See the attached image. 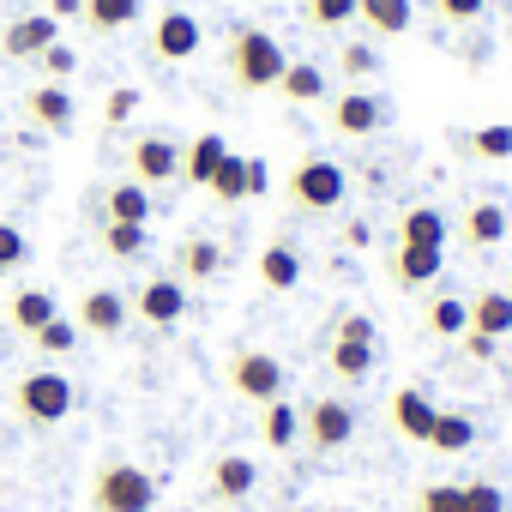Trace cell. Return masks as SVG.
Returning a JSON list of instances; mask_svg holds the SVG:
<instances>
[{
    "label": "cell",
    "mask_w": 512,
    "mask_h": 512,
    "mask_svg": "<svg viewBox=\"0 0 512 512\" xmlns=\"http://www.w3.org/2000/svg\"><path fill=\"white\" fill-rule=\"evenodd\" d=\"M223 61H229V79H235L247 97H253V91H278V79H284V67H290L284 43H278L272 31H260V25H235Z\"/></svg>",
    "instance_id": "6da1fadb"
},
{
    "label": "cell",
    "mask_w": 512,
    "mask_h": 512,
    "mask_svg": "<svg viewBox=\"0 0 512 512\" xmlns=\"http://www.w3.org/2000/svg\"><path fill=\"white\" fill-rule=\"evenodd\" d=\"M157 506V482L145 464L133 458H103L91 476V512H151Z\"/></svg>",
    "instance_id": "7a4b0ae2"
},
{
    "label": "cell",
    "mask_w": 512,
    "mask_h": 512,
    "mask_svg": "<svg viewBox=\"0 0 512 512\" xmlns=\"http://www.w3.org/2000/svg\"><path fill=\"white\" fill-rule=\"evenodd\" d=\"M344 169L332 163V157H320V151H308V157H296V169H290V181H284V193H290V205L296 211H308V217H326V211H338L344 205Z\"/></svg>",
    "instance_id": "3957f363"
},
{
    "label": "cell",
    "mask_w": 512,
    "mask_h": 512,
    "mask_svg": "<svg viewBox=\"0 0 512 512\" xmlns=\"http://www.w3.org/2000/svg\"><path fill=\"white\" fill-rule=\"evenodd\" d=\"M223 380H229V392L235 398H247V404H272V398H284V362L272 356V350H229V362H223Z\"/></svg>",
    "instance_id": "277c9868"
},
{
    "label": "cell",
    "mask_w": 512,
    "mask_h": 512,
    "mask_svg": "<svg viewBox=\"0 0 512 512\" xmlns=\"http://www.w3.org/2000/svg\"><path fill=\"white\" fill-rule=\"evenodd\" d=\"M13 410H19L25 422H37V428H55V422H67V410H73V380L55 374V368H37V374H25V380L13 386Z\"/></svg>",
    "instance_id": "5b68a950"
},
{
    "label": "cell",
    "mask_w": 512,
    "mask_h": 512,
    "mask_svg": "<svg viewBox=\"0 0 512 512\" xmlns=\"http://www.w3.org/2000/svg\"><path fill=\"white\" fill-rule=\"evenodd\" d=\"M127 169L139 187H169V181H181V145L163 133H139L127 145Z\"/></svg>",
    "instance_id": "8992f818"
},
{
    "label": "cell",
    "mask_w": 512,
    "mask_h": 512,
    "mask_svg": "<svg viewBox=\"0 0 512 512\" xmlns=\"http://www.w3.org/2000/svg\"><path fill=\"white\" fill-rule=\"evenodd\" d=\"M350 434H356V416H350L344 398H314L302 410V440L314 452H338V446H350Z\"/></svg>",
    "instance_id": "52a82bcc"
},
{
    "label": "cell",
    "mask_w": 512,
    "mask_h": 512,
    "mask_svg": "<svg viewBox=\"0 0 512 512\" xmlns=\"http://www.w3.org/2000/svg\"><path fill=\"white\" fill-rule=\"evenodd\" d=\"M386 121H392V103L374 97V91H344V97L332 103V127H338L344 139H368V133H380Z\"/></svg>",
    "instance_id": "ba28073f"
},
{
    "label": "cell",
    "mask_w": 512,
    "mask_h": 512,
    "mask_svg": "<svg viewBox=\"0 0 512 512\" xmlns=\"http://www.w3.org/2000/svg\"><path fill=\"white\" fill-rule=\"evenodd\" d=\"M127 308H133L145 326H175V320L187 314V284H181V278H151V284L133 290Z\"/></svg>",
    "instance_id": "9c48e42d"
},
{
    "label": "cell",
    "mask_w": 512,
    "mask_h": 512,
    "mask_svg": "<svg viewBox=\"0 0 512 512\" xmlns=\"http://www.w3.org/2000/svg\"><path fill=\"white\" fill-rule=\"evenodd\" d=\"M151 55H157V61H193V55H199V19L181 13V7L157 13V25H151Z\"/></svg>",
    "instance_id": "30bf717a"
},
{
    "label": "cell",
    "mask_w": 512,
    "mask_h": 512,
    "mask_svg": "<svg viewBox=\"0 0 512 512\" xmlns=\"http://www.w3.org/2000/svg\"><path fill=\"white\" fill-rule=\"evenodd\" d=\"M127 320H133V308H127V296L121 290H85L79 296V332H97V338H121L127 332Z\"/></svg>",
    "instance_id": "8fae6325"
},
{
    "label": "cell",
    "mask_w": 512,
    "mask_h": 512,
    "mask_svg": "<svg viewBox=\"0 0 512 512\" xmlns=\"http://www.w3.org/2000/svg\"><path fill=\"white\" fill-rule=\"evenodd\" d=\"M223 266H229V253H223L211 235H187V241L175 247V272H169V278H181V284H211Z\"/></svg>",
    "instance_id": "7c38bea8"
},
{
    "label": "cell",
    "mask_w": 512,
    "mask_h": 512,
    "mask_svg": "<svg viewBox=\"0 0 512 512\" xmlns=\"http://www.w3.org/2000/svg\"><path fill=\"white\" fill-rule=\"evenodd\" d=\"M440 260H446L440 247H404V241H398V247L386 253V272H392L398 290H422V284L440 278Z\"/></svg>",
    "instance_id": "4fadbf2b"
},
{
    "label": "cell",
    "mask_w": 512,
    "mask_h": 512,
    "mask_svg": "<svg viewBox=\"0 0 512 512\" xmlns=\"http://www.w3.org/2000/svg\"><path fill=\"white\" fill-rule=\"evenodd\" d=\"M55 31H61V25H55L49 13H31V19L7 25V37H0V55H7V61H37L43 49H55V43H61Z\"/></svg>",
    "instance_id": "5bb4252c"
},
{
    "label": "cell",
    "mask_w": 512,
    "mask_h": 512,
    "mask_svg": "<svg viewBox=\"0 0 512 512\" xmlns=\"http://www.w3.org/2000/svg\"><path fill=\"white\" fill-rule=\"evenodd\" d=\"M25 121L43 133H73V97L61 85H37V91H25Z\"/></svg>",
    "instance_id": "9a60e30c"
},
{
    "label": "cell",
    "mask_w": 512,
    "mask_h": 512,
    "mask_svg": "<svg viewBox=\"0 0 512 512\" xmlns=\"http://www.w3.org/2000/svg\"><path fill=\"white\" fill-rule=\"evenodd\" d=\"M223 157H229L223 133H199L193 145H181V181H187V187H211V175H217Z\"/></svg>",
    "instance_id": "2e32d148"
},
{
    "label": "cell",
    "mask_w": 512,
    "mask_h": 512,
    "mask_svg": "<svg viewBox=\"0 0 512 512\" xmlns=\"http://www.w3.org/2000/svg\"><path fill=\"white\" fill-rule=\"evenodd\" d=\"M356 19H362L368 37H404V31L416 25L410 0H356Z\"/></svg>",
    "instance_id": "e0dca14e"
},
{
    "label": "cell",
    "mask_w": 512,
    "mask_h": 512,
    "mask_svg": "<svg viewBox=\"0 0 512 512\" xmlns=\"http://www.w3.org/2000/svg\"><path fill=\"white\" fill-rule=\"evenodd\" d=\"M446 235H452V223L440 217V205H410L398 217V241L404 247H446Z\"/></svg>",
    "instance_id": "ac0fdd59"
},
{
    "label": "cell",
    "mask_w": 512,
    "mask_h": 512,
    "mask_svg": "<svg viewBox=\"0 0 512 512\" xmlns=\"http://www.w3.org/2000/svg\"><path fill=\"white\" fill-rule=\"evenodd\" d=\"M434 416H440V410H434V404H428L416 386L392 392V428H398L404 440H422V446H428V428H434Z\"/></svg>",
    "instance_id": "d6986e66"
},
{
    "label": "cell",
    "mask_w": 512,
    "mask_h": 512,
    "mask_svg": "<svg viewBox=\"0 0 512 512\" xmlns=\"http://www.w3.org/2000/svg\"><path fill=\"white\" fill-rule=\"evenodd\" d=\"M253 482H260V470H253V458H241V452H223L211 464V494L217 500H247Z\"/></svg>",
    "instance_id": "ffe728a7"
},
{
    "label": "cell",
    "mask_w": 512,
    "mask_h": 512,
    "mask_svg": "<svg viewBox=\"0 0 512 512\" xmlns=\"http://www.w3.org/2000/svg\"><path fill=\"white\" fill-rule=\"evenodd\" d=\"M103 223H145L151 229V187H139L133 175L109 187V205H103Z\"/></svg>",
    "instance_id": "44dd1931"
},
{
    "label": "cell",
    "mask_w": 512,
    "mask_h": 512,
    "mask_svg": "<svg viewBox=\"0 0 512 512\" xmlns=\"http://www.w3.org/2000/svg\"><path fill=\"white\" fill-rule=\"evenodd\" d=\"M326 362H332V374H338L344 386H362V380L374 374V344H368V338H344V332H338Z\"/></svg>",
    "instance_id": "7402d4cb"
},
{
    "label": "cell",
    "mask_w": 512,
    "mask_h": 512,
    "mask_svg": "<svg viewBox=\"0 0 512 512\" xmlns=\"http://www.w3.org/2000/svg\"><path fill=\"white\" fill-rule=\"evenodd\" d=\"M464 308H470V332H482V338H506L512 332V296L506 290H482Z\"/></svg>",
    "instance_id": "603a6c76"
},
{
    "label": "cell",
    "mask_w": 512,
    "mask_h": 512,
    "mask_svg": "<svg viewBox=\"0 0 512 512\" xmlns=\"http://www.w3.org/2000/svg\"><path fill=\"white\" fill-rule=\"evenodd\" d=\"M260 284H266V290H296V284H302V253H296L290 241H272V247L260 253Z\"/></svg>",
    "instance_id": "cb8c5ba5"
},
{
    "label": "cell",
    "mask_w": 512,
    "mask_h": 512,
    "mask_svg": "<svg viewBox=\"0 0 512 512\" xmlns=\"http://www.w3.org/2000/svg\"><path fill=\"white\" fill-rule=\"evenodd\" d=\"M428 446H434V452H470V446H476V422H470L464 410H440L434 428H428Z\"/></svg>",
    "instance_id": "d4e9b609"
},
{
    "label": "cell",
    "mask_w": 512,
    "mask_h": 512,
    "mask_svg": "<svg viewBox=\"0 0 512 512\" xmlns=\"http://www.w3.org/2000/svg\"><path fill=\"white\" fill-rule=\"evenodd\" d=\"M506 229H512V223H506V211H500V205H488V199L464 211V241H470V247H494V241H506Z\"/></svg>",
    "instance_id": "484cf974"
},
{
    "label": "cell",
    "mask_w": 512,
    "mask_h": 512,
    "mask_svg": "<svg viewBox=\"0 0 512 512\" xmlns=\"http://www.w3.org/2000/svg\"><path fill=\"white\" fill-rule=\"evenodd\" d=\"M7 314H13V326H19L25 338H37V332L55 320V296H49V290H19Z\"/></svg>",
    "instance_id": "4316f807"
},
{
    "label": "cell",
    "mask_w": 512,
    "mask_h": 512,
    "mask_svg": "<svg viewBox=\"0 0 512 512\" xmlns=\"http://www.w3.org/2000/svg\"><path fill=\"white\" fill-rule=\"evenodd\" d=\"M422 326H428L434 338H464V332H470V308H464L458 296H434V302L422 308Z\"/></svg>",
    "instance_id": "83f0119b"
},
{
    "label": "cell",
    "mask_w": 512,
    "mask_h": 512,
    "mask_svg": "<svg viewBox=\"0 0 512 512\" xmlns=\"http://www.w3.org/2000/svg\"><path fill=\"white\" fill-rule=\"evenodd\" d=\"M260 434H266V446H272V452H290V446H296V434H302V416H296V404H290V398H272V404H266V422H260Z\"/></svg>",
    "instance_id": "f1b7e54d"
},
{
    "label": "cell",
    "mask_w": 512,
    "mask_h": 512,
    "mask_svg": "<svg viewBox=\"0 0 512 512\" xmlns=\"http://www.w3.org/2000/svg\"><path fill=\"white\" fill-rule=\"evenodd\" d=\"M278 91H284L290 103H320V97H326V73H320L314 61H290L284 79H278Z\"/></svg>",
    "instance_id": "f546056e"
},
{
    "label": "cell",
    "mask_w": 512,
    "mask_h": 512,
    "mask_svg": "<svg viewBox=\"0 0 512 512\" xmlns=\"http://www.w3.org/2000/svg\"><path fill=\"white\" fill-rule=\"evenodd\" d=\"M145 13V0H85V25L91 31H127Z\"/></svg>",
    "instance_id": "4dcf8cb0"
},
{
    "label": "cell",
    "mask_w": 512,
    "mask_h": 512,
    "mask_svg": "<svg viewBox=\"0 0 512 512\" xmlns=\"http://www.w3.org/2000/svg\"><path fill=\"white\" fill-rule=\"evenodd\" d=\"M145 241H151V229H145V223H103V247L115 253V260H139Z\"/></svg>",
    "instance_id": "1f68e13d"
},
{
    "label": "cell",
    "mask_w": 512,
    "mask_h": 512,
    "mask_svg": "<svg viewBox=\"0 0 512 512\" xmlns=\"http://www.w3.org/2000/svg\"><path fill=\"white\" fill-rule=\"evenodd\" d=\"M205 193H217L223 205H235V199H247V157H223Z\"/></svg>",
    "instance_id": "d6a6232c"
},
{
    "label": "cell",
    "mask_w": 512,
    "mask_h": 512,
    "mask_svg": "<svg viewBox=\"0 0 512 512\" xmlns=\"http://www.w3.org/2000/svg\"><path fill=\"white\" fill-rule=\"evenodd\" d=\"M302 13L314 31H344L356 19V0H302Z\"/></svg>",
    "instance_id": "836d02e7"
},
{
    "label": "cell",
    "mask_w": 512,
    "mask_h": 512,
    "mask_svg": "<svg viewBox=\"0 0 512 512\" xmlns=\"http://www.w3.org/2000/svg\"><path fill=\"white\" fill-rule=\"evenodd\" d=\"M31 344H37V350H43V356H67V350H73V344H79V326H73V320H61V314H55V320H49V326H43V332H37V338H31Z\"/></svg>",
    "instance_id": "e575fe53"
},
{
    "label": "cell",
    "mask_w": 512,
    "mask_h": 512,
    "mask_svg": "<svg viewBox=\"0 0 512 512\" xmlns=\"http://www.w3.org/2000/svg\"><path fill=\"white\" fill-rule=\"evenodd\" d=\"M458 494H464V512H506V494H500L488 476H476V482H458Z\"/></svg>",
    "instance_id": "d590c367"
},
{
    "label": "cell",
    "mask_w": 512,
    "mask_h": 512,
    "mask_svg": "<svg viewBox=\"0 0 512 512\" xmlns=\"http://www.w3.org/2000/svg\"><path fill=\"white\" fill-rule=\"evenodd\" d=\"M416 512H464L458 482H428V488H416Z\"/></svg>",
    "instance_id": "8d00e7d4"
},
{
    "label": "cell",
    "mask_w": 512,
    "mask_h": 512,
    "mask_svg": "<svg viewBox=\"0 0 512 512\" xmlns=\"http://www.w3.org/2000/svg\"><path fill=\"white\" fill-rule=\"evenodd\" d=\"M25 260H31L25 229H19V223H0V278H7V272H19Z\"/></svg>",
    "instance_id": "74e56055"
},
{
    "label": "cell",
    "mask_w": 512,
    "mask_h": 512,
    "mask_svg": "<svg viewBox=\"0 0 512 512\" xmlns=\"http://www.w3.org/2000/svg\"><path fill=\"white\" fill-rule=\"evenodd\" d=\"M338 67H344V79H374L380 73V55H374V43H344Z\"/></svg>",
    "instance_id": "f35d334b"
},
{
    "label": "cell",
    "mask_w": 512,
    "mask_h": 512,
    "mask_svg": "<svg viewBox=\"0 0 512 512\" xmlns=\"http://www.w3.org/2000/svg\"><path fill=\"white\" fill-rule=\"evenodd\" d=\"M464 145H470L476 157H512V127H476Z\"/></svg>",
    "instance_id": "ab89813d"
},
{
    "label": "cell",
    "mask_w": 512,
    "mask_h": 512,
    "mask_svg": "<svg viewBox=\"0 0 512 512\" xmlns=\"http://www.w3.org/2000/svg\"><path fill=\"white\" fill-rule=\"evenodd\" d=\"M133 109H139V91H133V85H115V91H109V103H103V121H109V127H127V121H133Z\"/></svg>",
    "instance_id": "60d3db41"
},
{
    "label": "cell",
    "mask_w": 512,
    "mask_h": 512,
    "mask_svg": "<svg viewBox=\"0 0 512 512\" xmlns=\"http://www.w3.org/2000/svg\"><path fill=\"white\" fill-rule=\"evenodd\" d=\"M434 13H440L446 25H476V19L488 13V0H434Z\"/></svg>",
    "instance_id": "b9f144b4"
},
{
    "label": "cell",
    "mask_w": 512,
    "mask_h": 512,
    "mask_svg": "<svg viewBox=\"0 0 512 512\" xmlns=\"http://www.w3.org/2000/svg\"><path fill=\"white\" fill-rule=\"evenodd\" d=\"M37 67H43L49 79H73V73H79V55H73L67 43H55V49H43V55H37Z\"/></svg>",
    "instance_id": "7bdbcfd3"
},
{
    "label": "cell",
    "mask_w": 512,
    "mask_h": 512,
    "mask_svg": "<svg viewBox=\"0 0 512 512\" xmlns=\"http://www.w3.org/2000/svg\"><path fill=\"white\" fill-rule=\"evenodd\" d=\"M266 187H272V169L260 157H247V193H266Z\"/></svg>",
    "instance_id": "ee69618b"
},
{
    "label": "cell",
    "mask_w": 512,
    "mask_h": 512,
    "mask_svg": "<svg viewBox=\"0 0 512 512\" xmlns=\"http://www.w3.org/2000/svg\"><path fill=\"white\" fill-rule=\"evenodd\" d=\"M338 332H344V338H368V344H374V320H368V314H344V326H338Z\"/></svg>",
    "instance_id": "f6af8a7d"
},
{
    "label": "cell",
    "mask_w": 512,
    "mask_h": 512,
    "mask_svg": "<svg viewBox=\"0 0 512 512\" xmlns=\"http://www.w3.org/2000/svg\"><path fill=\"white\" fill-rule=\"evenodd\" d=\"M464 356L488 362V356H494V338H482V332H464Z\"/></svg>",
    "instance_id": "bcb514c9"
},
{
    "label": "cell",
    "mask_w": 512,
    "mask_h": 512,
    "mask_svg": "<svg viewBox=\"0 0 512 512\" xmlns=\"http://www.w3.org/2000/svg\"><path fill=\"white\" fill-rule=\"evenodd\" d=\"M49 19H85V0H49Z\"/></svg>",
    "instance_id": "7dc6e473"
}]
</instances>
